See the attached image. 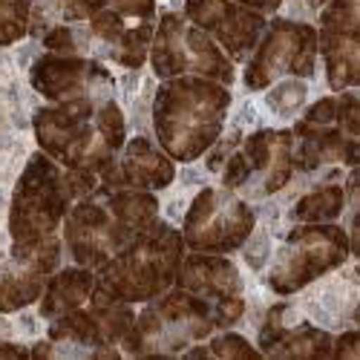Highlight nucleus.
<instances>
[{"label":"nucleus","instance_id":"24","mask_svg":"<svg viewBox=\"0 0 360 360\" xmlns=\"http://www.w3.org/2000/svg\"><path fill=\"white\" fill-rule=\"evenodd\" d=\"M29 35V0H0V46Z\"/></svg>","mask_w":360,"mask_h":360},{"label":"nucleus","instance_id":"33","mask_svg":"<svg viewBox=\"0 0 360 360\" xmlns=\"http://www.w3.org/2000/svg\"><path fill=\"white\" fill-rule=\"evenodd\" d=\"M32 349L26 346H15V343H0V357H29Z\"/></svg>","mask_w":360,"mask_h":360},{"label":"nucleus","instance_id":"28","mask_svg":"<svg viewBox=\"0 0 360 360\" xmlns=\"http://www.w3.org/2000/svg\"><path fill=\"white\" fill-rule=\"evenodd\" d=\"M338 127L349 136L360 133V101L354 89H343L338 96Z\"/></svg>","mask_w":360,"mask_h":360},{"label":"nucleus","instance_id":"10","mask_svg":"<svg viewBox=\"0 0 360 360\" xmlns=\"http://www.w3.org/2000/svg\"><path fill=\"white\" fill-rule=\"evenodd\" d=\"M257 217L254 207L228 188H205L191 202L182 239L199 254H231L248 243Z\"/></svg>","mask_w":360,"mask_h":360},{"label":"nucleus","instance_id":"6","mask_svg":"<svg viewBox=\"0 0 360 360\" xmlns=\"http://www.w3.org/2000/svg\"><path fill=\"white\" fill-rule=\"evenodd\" d=\"M98 101L49 104L35 112V139L49 159L70 170L101 173L118 150L101 136L96 124Z\"/></svg>","mask_w":360,"mask_h":360},{"label":"nucleus","instance_id":"13","mask_svg":"<svg viewBox=\"0 0 360 360\" xmlns=\"http://www.w3.org/2000/svg\"><path fill=\"white\" fill-rule=\"evenodd\" d=\"M193 26L211 35L231 61H248V55L259 44L268 18L233 0H185L182 12Z\"/></svg>","mask_w":360,"mask_h":360},{"label":"nucleus","instance_id":"5","mask_svg":"<svg viewBox=\"0 0 360 360\" xmlns=\"http://www.w3.org/2000/svg\"><path fill=\"white\" fill-rule=\"evenodd\" d=\"M214 328H217L214 306L205 297L176 285L153 300H147V309L136 317L133 328L122 340V352L182 354L191 343L211 338Z\"/></svg>","mask_w":360,"mask_h":360},{"label":"nucleus","instance_id":"30","mask_svg":"<svg viewBox=\"0 0 360 360\" xmlns=\"http://www.w3.org/2000/svg\"><path fill=\"white\" fill-rule=\"evenodd\" d=\"M332 357H349L357 360L360 357V335L357 332H346L338 338V343H332Z\"/></svg>","mask_w":360,"mask_h":360},{"label":"nucleus","instance_id":"20","mask_svg":"<svg viewBox=\"0 0 360 360\" xmlns=\"http://www.w3.org/2000/svg\"><path fill=\"white\" fill-rule=\"evenodd\" d=\"M93 288H96V271H89L84 265L52 271L46 277V285L41 294V317L55 320V317H64V314L86 306Z\"/></svg>","mask_w":360,"mask_h":360},{"label":"nucleus","instance_id":"32","mask_svg":"<svg viewBox=\"0 0 360 360\" xmlns=\"http://www.w3.org/2000/svg\"><path fill=\"white\" fill-rule=\"evenodd\" d=\"M233 4L248 6V9L262 12V15H271V12H277V9L283 6V0H233Z\"/></svg>","mask_w":360,"mask_h":360},{"label":"nucleus","instance_id":"29","mask_svg":"<svg viewBox=\"0 0 360 360\" xmlns=\"http://www.w3.org/2000/svg\"><path fill=\"white\" fill-rule=\"evenodd\" d=\"M303 122H311V124H338V96H326V98L314 101L306 110Z\"/></svg>","mask_w":360,"mask_h":360},{"label":"nucleus","instance_id":"1","mask_svg":"<svg viewBox=\"0 0 360 360\" xmlns=\"http://www.w3.org/2000/svg\"><path fill=\"white\" fill-rule=\"evenodd\" d=\"M156 219L159 199L153 191L98 188L96 193L72 202L70 214L64 217V245L75 265L98 271Z\"/></svg>","mask_w":360,"mask_h":360},{"label":"nucleus","instance_id":"27","mask_svg":"<svg viewBox=\"0 0 360 360\" xmlns=\"http://www.w3.org/2000/svg\"><path fill=\"white\" fill-rule=\"evenodd\" d=\"M248 182H251V165L243 156V150H233V153L225 159V167H222V188L239 191V188H245Z\"/></svg>","mask_w":360,"mask_h":360},{"label":"nucleus","instance_id":"11","mask_svg":"<svg viewBox=\"0 0 360 360\" xmlns=\"http://www.w3.org/2000/svg\"><path fill=\"white\" fill-rule=\"evenodd\" d=\"M29 84L38 96L52 104L67 101H107L112 98V75L98 61L86 55H55L46 52L29 70Z\"/></svg>","mask_w":360,"mask_h":360},{"label":"nucleus","instance_id":"25","mask_svg":"<svg viewBox=\"0 0 360 360\" xmlns=\"http://www.w3.org/2000/svg\"><path fill=\"white\" fill-rule=\"evenodd\" d=\"M306 101V84L303 78H283L271 93H268V107H271L280 118L294 115Z\"/></svg>","mask_w":360,"mask_h":360},{"label":"nucleus","instance_id":"23","mask_svg":"<svg viewBox=\"0 0 360 360\" xmlns=\"http://www.w3.org/2000/svg\"><path fill=\"white\" fill-rule=\"evenodd\" d=\"M346 207V191L340 185H320L311 193H306L294 207V222H335Z\"/></svg>","mask_w":360,"mask_h":360},{"label":"nucleus","instance_id":"3","mask_svg":"<svg viewBox=\"0 0 360 360\" xmlns=\"http://www.w3.org/2000/svg\"><path fill=\"white\" fill-rule=\"evenodd\" d=\"M185 257L182 231L156 219L130 245L107 259L96 274V291L122 303H147L176 285Z\"/></svg>","mask_w":360,"mask_h":360},{"label":"nucleus","instance_id":"12","mask_svg":"<svg viewBox=\"0 0 360 360\" xmlns=\"http://www.w3.org/2000/svg\"><path fill=\"white\" fill-rule=\"evenodd\" d=\"M317 55H323L326 81L335 93L354 89L360 81V0H326L320 9Z\"/></svg>","mask_w":360,"mask_h":360},{"label":"nucleus","instance_id":"26","mask_svg":"<svg viewBox=\"0 0 360 360\" xmlns=\"http://www.w3.org/2000/svg\"><path fill=\"white\" fill-rule=\"evenodd\" d=\"M207 354H214V357H257L259 349H254L243 335L225 332L207 343Z\"/></svg>","mask_w":360,"mask_h":360},{"label":"nucleus","instance_id":"19","mask_svg":"<svg viewBox=\"0 0 360 360\" xmlns=\"http://www.w3.org/2000/svg\"><path fill=\"white\" fill-rule=\"evenodd\" d=\"M291 144L294 136L291 130H257L245 139L243 156L251 165V176H262V193H277L280 188L288 185V179L294 173L291 165Z\"/></svg>","mask_w":360,"mask_h":360},{"label":"nucleus","instance_id":"8","mask_svg":"<svg viewBox=\"0 0 360 360\" xmlns=\"http://www.w3.org/2000/svg\"><path fill=\"white\" fill-rule=\"evenodd\" d=\"M352 254L349 233L335 222H300L280 248L268 285L277 294H294L317 277L340 268Z\"/></svg>","mask_w":360,"mask_h":360},{"label":"nucleus","instance_id":"4","mask_svg":"<svg viewBox=\"0 0 360 360\" xmlns=\"http://www.w3.org/2000/svg\"><path fill=\"white\" fill-rule=\"evenodd\" d=\"M72 202H78L70 170L49 159L44 150L32 153L26 162L9 207V233H12V259L23 262L32 251L58 236Z\"/></svg>","mask_w":360,"mask_h":360},{"label":"nucleus","instance_id":"7","mask_svg":"<svg viewBox=\"0 0 360 360\" xmlns=\"http://www.w3.org/2000/svg\"><path fill=\"white\" fill-rule=\"evenodd\" d=\"M147 61L153 67L156 78H179V75H199L211 78L225 86L236 81V67L222 52V46L193 26L185 15L165 12L153 29V41H150Z\"/></svg>","mask_w":360,"mask_h":360},{"label":"nucleus","instance_id":"18","mask_svg":"<svg viewBox=\"0 0 360 360\" xmlns=\"http://www.w3.org/2000/svg\"><path fill=\"white\" fill-rule=\"evenodd\" d=\"M176 285L205 297L211 306H219L233 297H243V277H239L236 265L225 254L193 251L191 257H182Z\"/></svg>","mask_w":360,"mask_h":360},{"label":"nucleus","instance_id":"21","mask_svg":"<svg viewBox=\"0 0 360 360\" xmlns=\"http://www.w3.org/2000/svg\"><path fill=\"white\" fill-rule=\"evenodd\" d=\"M107 0H29V32L44 35L55 23H86Z\"/></svg>","mask_w":360,"mask_h":360},{"label":"nucleus","instance_id":"22","mask_svg":"<svg viewBox=\"0 0 360 360\" xmlns=\"http://www.w3.org/2000/svg\"><path fill=\"white\" fill-rule=\"evenodd\" d=\"M44 285H46V277L29 271L23 265H18L9 274H0V314H9V311L38 303L44 294Z\"/></svg>","mask_w":360,"mask_h":360},{"label":"nucleus","instance_id":"2","mask_svg":"<svg viewBox=\"0 0 360 360\" xmlns=\"http://www.w3.org/2000/svg\"><path fill=\"white\" fill-rule=\"evenodd\" d=\"M231 110V89L199 75H179L159 84L153 98V130L173 162L205 156L222 136Z\"/></svg>","mask_w":360,"mask_h":360},{"label":"nucleus","instance_id":"16","mask_svg":"<svg viewBox=\"0 0 360 360\" xmlns=\"http://www.w3.org/2000/svg\"><path fill=\"white\" fill-rule=\"evenodd\" d=\"M173 176H176V165L165 150L144 136H136L124 141L118 156L98 173V182H101L98 188L104 191H118V188L162 191L173 182Z\"/></svg>","mask_w":360,"mask_h":360},{"label":"nucleus","instance_id":"17","mask_svg":"<svg viewBox=\"0 0 360 360\" xmlns=\"http://www.w3.org/2000/svg\"><path fill=\"white\" fill-rule=\"evenodd\" d=\"M291 165L294 170L311 173L323 165H357V136L343 133L338 124H311L300 122L291 130Z\"/></svg>","mask_w":360,"mask_h":360},{"label":"nucleus","instance_id":"14","mask_svg":"<svg viewBox=\"0 0 360 360\" xmlns=\"http://www.w3.org/2000/svg\"><path fill=\"white\" fill-rule=\"evenodd\" d=\"M136 323V311L130 303L110 300L101 291L93 288L89 306L75 309L64 317H55L49 326L52 343H78V346H115L127 338V332Z\"/></svg>","mask_w":360,"mask_h":360},{"label":"nucleus","instance_id":"9","mask_svg":"<svg viewBox=\"0 0 360 360\" xmlns=\"http://www.w3.org/2000/svg\"><path fill=\"white\" fill-rule=\"evenodd\" d=\"M317 70V29L303 20L274 18L248 55L245 86L268 89L283 78H311Z\"/></svg>","mask_w":360,"mask_h":360},{"label":"nucleus","instance_id":"31","mask_svg":"<svg viewBox=\"0 0 360 360\" xmlns=\"http://www.w3.org/2000/svg\"><path fill=\"white\" fill-rule=\"evenodd\" d=\"M236 141H239V133H233V136H231V139H225V141H219V139H217V141H214V144H217V147H214V153L207 156V167H211V170H219V167H222V162L233 153V144H236Z\"/></svg>","mask_w":360,"mask_h":360},{"label":"nucleus","instance_id":"15","mask_svg":"<svg viewBox=\"0 0 360 360\" xmlns=\"http://www.w3.org/2000/svg\"><path fill=\"white\" fill-rule=\"evenodd\" d=\"M153 29L156 26L150 18H133L104 6L86 20L89 58H107L124 70H139L147 61Z\"/></svg>","mask_w":360,"mask_h":360}]
</instances>
